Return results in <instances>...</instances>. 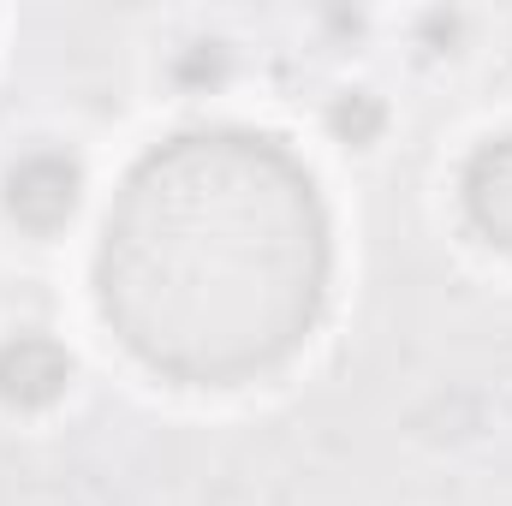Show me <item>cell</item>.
Segmentation results:
<instances>
[{
  "label": "cell",
  "mask_w": 512,
  "mask_h": 506,
  "mask_svg": "<svg viewBox=\"0 0 512 506\" xmlns=\"http://www.w3.org/2000/svg\"><path fill=\"white\" fill-rule=\"evenodd\" d=\"M465 215L489 245L512 251V137L483 143L465 161Z\"/></svg>",
  "instance_id": "4"
},
{
  "label": "cell",
  "mask_w": 512,
  "mask_h": 506,
  "mask_svg": "<svg viewBox=\"0 0 512 506\" xmlns=\"http://www.w3.org/2000/svg\"><path fill=\"white\" fill-rule=\"evenodd\" d=\"M328 209L268 131L197 126L137 155L96 245V310L143 370L233 387L280 370L328 304Z\"/></svg>",
  "instance_id": "1"
},
{
  "label": "cell",
  "mask_w": 512,
  "mask_h": 506,
  "mask_svg": "<svg viewBox=\"0 0 512 506\" xmlns=\"http://www.w3.org/2000/svg\"><path fill=\"white\" fill-rule=\"evenodd\" d=\"M328 120H334V131H340V137L370 143V137L382 131V102H376L370 90H352V96H340V102H334V114H328Z\"/></svg>",
  "instance_id": "5"
},
{
  "label": "cell",
  "mask_w": 512,
  "mask_h": 506,
  "mask_svg": "<svg viewBox=\"0 0 512 506\" xmlns=\"http://www.w3.org/2000/svg\"><path fill=\"white\" fill-rule=\"evenodd\" d=\"M78 191H84V173L72 155L60 149H30L24 161H12L6 173V215L24 227V233H60L78 209Z\"/></svg>",
  "instance_id": "2"
},
{
  "label": "cell",
  "mask_w": 512,
  "mask_h": 506,
  "mask_svg": "<svg viewBox=\"0 0 512 506\" xmlns=\"http://www.w3.org/2000/svg\"><path fill=\"white\" fill-rule=\"evenodd\" d=\"M72 381V358L54 334H12L0 346V399L18 411H42L66 393Z\"/></svg>",
  "instance_id": "3"
}]
</instances>
